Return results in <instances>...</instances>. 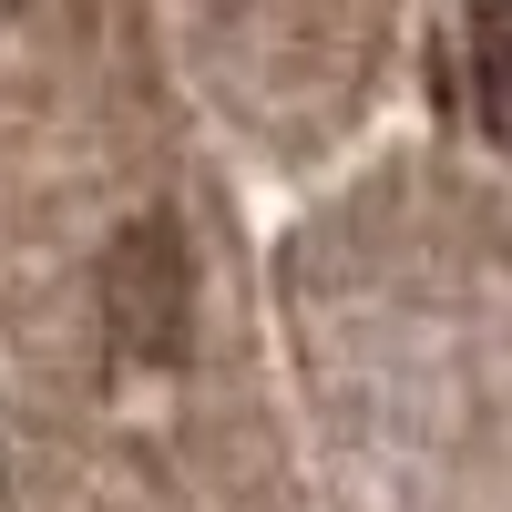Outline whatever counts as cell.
<instances>
[{
	"instance_id": "1",
	"label": "cell",
	"mask_w": 512,
	"mask_h": 512,
	"mask_svg": "<svg viewBox=\"0 0 512 512\" xmlns=\"http://www.w3.org/2000/svg\"><path fill=\"white\" fill-rule=\"evenodd\" d=\"M113 318L134 349H175L185 338V246L164 226H134L113 246Z\"/></svg>"
},
{
	"instance_id": "2",
	"label": "cell",
	"mask_w": 512,
	"mask_h": 512,
	"mask_svg": "<svg viewBox=\"0 0 512 512\" xmlns=\"http://www.w3.org/2000/svg\"><path fill=\"white\" fill-rule=\"evenodd\" d=\"M461 41H472V113L512 154V0H472V11H461Z\"/></svg>"
}]
</instances>
